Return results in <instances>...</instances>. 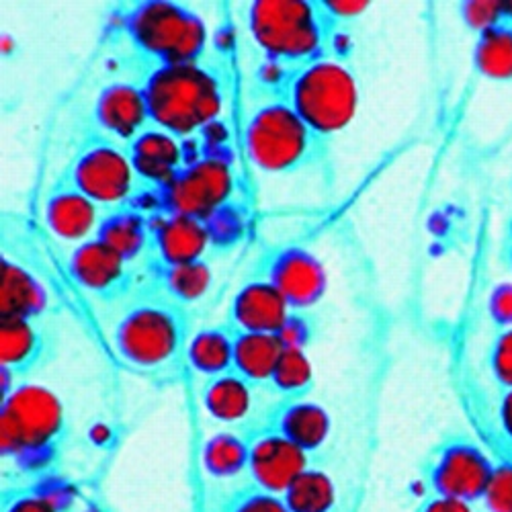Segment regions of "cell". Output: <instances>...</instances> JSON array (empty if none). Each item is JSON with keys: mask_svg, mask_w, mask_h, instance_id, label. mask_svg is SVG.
<instances>
[{"mask_svg": "<svg viewBox=\"0 0 512 512\" xmlns=\"http://www.w3.org/2000/svg\"><path fill=\"white\" fill-rule=\"evenodd\" d=\"M74 283L103 304L121 302L138 285V265L123 259L99 238L78 244L68 259Z\"/></svg>", "mask_w": 512, "mask_h": 512, "instance_id": "cell-13", "label": "cell"}, {"mask_svg": "<svg viewBox=\"0 0 512 512\" xmlns=\"http://www.w3.org/2000/svg\"><path fill=\"white\" fill-rule=\"evenodd\" d=\"M142 66L191 64L205 60L209 33L205 21L187 5L168 0L125 3L113 21Z\"/></svg>", "mask_w": 512, "mask_h": 512, "instance_id": "cell-7", "label": "cell"}, {"mask_svg": "<svg viewBox=\"0 0 512 512\" xmlns=\"http://www.w3.org/2000/svg\"><path fill=\"white\" fill-rule=\"evenodd\" d=\"M97 238L127 261L136 265L148 263L152 250V211L138 203L109 209Z\"/></svg>", "mask_w": 512, "mask_h": 512, "instance_id": "cell-22", "label": "cell"}, {"mask_svg": "<svg viewBox=\"0 0 512 512\" xmlns=\"http://www.w3.org/2000/svg\"><path fill=\"white\" fill-rule=\"evenodd\" d=\"M289 512H336L338 492L332 476L312 463L281 494Z\"/></svg>", "mask_w": 512, "mask_h": 512, "instance_id": "cell-30", "label": "cell"}, {"mask_svg": "<svg viewBox=\"0 0 512 512\" xmlns=\"http://www.w3.org/2000/svg\"><path fill=\"white\" fill-rule=\"evenodd\" d=\"M498 404H496V418L500 433L508 445H512V388L498 390Z\"/></svg>", "mask_w": 512, "mask_h": 512, "instance_id": "cell-40", "label": "cell"}, {"mask_svg": "<svg viewBox=\"0 0 512 512\" xmlns=\"http://www.w3.org/2000/svg\"><path fill=\"white\" fill-rule=\"evenodd\" d=\"M500 256H502L504 267H506L508 273L512 275V220H510V218H508V222H506V230H504V238H502Z\"/></svg>", "mask_w": 512, "mask_h": 512, "instance_id": "cell-41", "label": "cell"}, {"mask_svg": "<svg viewBox=\"0 0 512 512\" xmlns=\"http://www.w3.org/2000/svg\"><path fill=\"white\" fill-rule=\"evenodd\" d=\"M105 213L107 209L84 195L64 170L52 183L44 203V222L48 230L58 240L74 244L97 238Z\"/></svg>", "mask_w": 512, "mask_h": 512, "instance_id": "cell-16", "label": "cell"}, {"mask_svg": "<svg viewBox=\"0 0 512 512\" xmlns=\"http://www.w3.org/2000/svg\"><path fill=\"white\" fill-rule=\"evenodd\" d=\"M234 199L236 173L230 158L209 150L197 154L173 181L158 191L150 199L148 209L181 213L205 222Z\"/></svg>", "mask_w": 512, "mask_h": 512, "instance_id": "cell-10", "label": "cell"}, {"mask_svg": "<svg viewBox=\"0 0 512 512\" xmlns=\"http://www.w3.org/2000/svg\"><path fill=\"white\" fill-rule=\"evenodd\" d=\"M236 334L238 330L228 320L199 328L189 338L185 363L205 379L232 371Z\"/></svg>", "mask_w": 512, "mask_h": 512, "instance_id": "cell-25", "label": "cell"}, {"mask_svg": "<svg viewBox=\"0 0 512 512\" xmlns=\"http://www.w3.org/2000/svg\"><path fill=\"white\" fill-rule=\"evenodd\" d=\"M136 66V80L146 95L152 123L162 130L185 142H195L222 117L224 80L207 58L191 64Z\"/></svg>", "mask_w": 512, "mask_h": 512, "instance_id": "cell-4", "label": "cell"}, {"mask_svg": "<svg viewBox=\"0 0 512 512\" xmlns=\"http://www.w3.org/2000/svg\"><path fill=\"white\" fill-rule=\"evenodd\" d=\"M70 441V418L62 398L25 381L0 402V457L5 472L27 480L60 474Z\"/></svg>", "mask_w": 512, "mask_h": 512, "instance_id": "cell-1", "label": "cell"}, {"mask_svg": "<svg viewBox=\"0 0 512 512\" xmlns=\"http://www.w3.org/2000/svg\"><path fill=\"white\" fill-rule=\"evenodd\" d=\"M318 320L312 310H293L281 332L277 334L285 349H302L306 351L318 336Z\"/></svg>", "mask_w": 512, "mask_h": 512, "instance_id": "cell-35", "label": "cell"}, {"mask_svg": "<svg viewBox=\"0 0 512 512\" xmlns=\"http://www.w3.org/2000/svg\"><path fill=\"white\" fill-rule=\"evenodd\" d=\"M474 70L490 82H512V25H496L476 35Z\"/></svg>", "mask_w": 512, "mask_h": 512, "instance_id": "cell-29", "label": "cell"}, {"mask_svg": "<svg viewBox=\"0 0 512 512\" xmlns=\"http://www.w3.org/2000/svg\"><path fill=\"white\" fill-rule=\"evenodd\" d=\"M347 25L330 0H256L246 9L254 46L279 66H304L322 58L349 60Z\"/></svg>", "mask_w": 512, "mask_h": 512, "instance_id": "cell-2", "label": "cell"}, {"mask_svg": "<svg viewBox=\"0 0 512 512\" xmlns=\"http://www.w3.org/2000/svg\"><path fill=\"white\" fill-rule=\"evenodd\" d=\"M484 502L490 512H512V461H496L492 484Z\"/></svg>", "mask_w": 512, "mask_h": 512, "instance_id": "cell-36", "label": "cell"}, {"mask_svg": "<svg viewBox=\"0 0 512 512\" xmlns=\"http://www.w3.org/2000/svg\"><path fill=\"white\" fill-rule=\"evenodd\" d=\"M252 95L283 99L330 142L347 130L359 109L357 74L349 60L340 58H322L304 66L263 60L254 70Z\"/></svg>", "mask_w": 512, "mask_h": 512, "instance_id": "cell-3", "label": "cell"}, {"mask_svg": "<svg viewBox=\"0 0 512 512\" xmlns=\"http://www.w3.org/2000/svg\"><path fill=\"white\" fill-rule=\"evenodd\" d=\"M252 275L271 281L293 310L316 308L328 291V275L322 261L302 246L267 252Z\"/></svg>", "mask_w": 512, "mask_h": 512, "instance_id": "cell-12", "label": "cell"}, {"mask_svg": "<svg viewBox=\"0 0 512 512\" xmlns=\"http://www.w3.org/2000/svg\"><path fill=\"white\" fill-rule=\"evenodd\" d=\"M54 312L56 304L44 281L5 254L0 263V318L46 320Z\"/></svg>", "mask_w": 512, "mask_h": 512, "instance_id": "cell-21", "label": "cell"}, {"mask_svg": "<svg viewBox=\"0 0 512 512\" xmlns=\"http://www.w3.org/2000/svg\"><path fill=\"white\" fill-rule=\"evenodd\" d=\"M216 512H289L281 494L269 492L261 486L248 482L226 494Z\"/></svg>", "mask_w": 512, "mask_h": 512, "instance_id": "cell-33", "label": "cell"}, {"mask_svg": "<svg viewBox=\"0 0 512 512\" xmlns=\"http://www.w3.org/2000/svg\"><path fill=\"white\" fill-rule=\"evenodd\" d=\"M314 386V365L308 353L302 349H285L275 365L267 388L277 396V400H295L308 398Z\"/></svg>", "mask_w": 512, "mask_h": 512, "instance_id": "cell-31", "label": "cell"}, {"mask_svg": "<svg viewBox=\"0 0 512 512\" xmlns=\"http://www.w3.org/2000/svg\"><path fill=\"white\" fill-rule=\"evenodd\" d=\"M291 312L293 308L271 281L252 275L232 295L226 320L238 332L279 334Z\"/></svg>", "mask_w": 512, "mask_h": 512, "instance_id": "cell-19", "label": "cell"}, {"mask_svg": "<svg viewBox=\"0 0 512 512\" xmlns=\"http://www.w3.org/2000/svg\"><path fill=\"white\" fill-rule=\"evenodd\" d=\"M248 222V209L238 197L220 211L213 213L209 220H205L211 234L213 252H226L240 244L246 236Z\"/></svg>", "mask_w": 512, "mask_h": 512, "instance_id": "cell-32", "label": "cell"}, {"mask_svg": "<svg viewBox=\"0 0 512 512\" xmlns=\"http://www.w3.org/2000/svg\"><path fill=\"white\" fill-rule=\"evenodd\" d=\"M78 488L62 474L5 486L3 512H76Z\"/></svg>", "mask_w": 512, "mask_h": 512, "instance_id": "cell-23", "label": "cell"}, {"mask_svg": "<svg viewBox=\"0 0 512 512\" xmlns=\"http://www.w3.org/2000/svg\"><path fill=\"white\" fill-rule=\"evenodd\" d=\"M146 271L148 287L162 293L185 310L205 300L213 285V269L209 261H197L177 267L148 265Z\"/></svg>", "mask_w": 512, "mask_h": 512, "instance_id": "cell-26", "label": "cell"}, {"mask_svg": "<svg viewBox=\"0 0 512 512\" xmlns=\"http://www.w3.org/2000/svg\"><path fill=\"white\" fill-rule=\"evenodd\" d=\"M152 211V250L146 265L177 267L197 261H209L213 242L203 220L181 216V213Z\"/></svg>", "mask_w": 512, "mask_h": 512, "instance_id": "cell-15", "label": "cell"}, {"mask_svg": "<svg viewBox=\"0 0 512 512\" xmlns=\"http://www.w3.org/2000/svg\"><path fill=\"white\" fill-rule=\"evenodd\" d=\"M191 338L189 310L148 285L127 304L113 326L119 361L150 379L173 375L185 361Z\"/></svg>", "mask_w": 512, "mask_h": 512, "instance_id": "cell-5", "label": "cell"}, {"mask_svg": "<svg viewBox=\"0 0 512 512\" xmlns=\"http://www.w3.org/2000/svg\"><path fill=\"white\" fill-rule=\"evenodd\" d=\"M64 173L84 195L107 211L123 205H142V199L150 197L127 148L95 127L82 134Z\"/></svg>", "mask_w": 512, "mask_h": 512, "instance_id": "cell-8", "label": "cell"}, {"mask_svg": "<svg viewBox=\"0 0 512 512\" xmlns=\"http://www.w3.org/2000/svg\"><path fill=\"white\" fill-rule=\"evenodd\" d=\"M314 455L295 447L265 426L252 429V447L248 461V478L252 484L269 492L283 494L297 476L314 463Z\"/></svg>", "mask_w": 512, "mask_h": 512, "instance_id": "cell-17", "label": "cell"}, {"mask_svg": "<svg viewBox=\"0 0 512 512\" xmlns=\"http://www.w3.org/2000/svg\"><path fill=\"white\" fill-rule=\"evenodd\" d=\"M248 160L261 173L291 177L332 173V142L293 111L279 97L252 95V109L244 125Z\"/></svg>", "mask_w": 512, "mask_h": 512, "instance_id": "cell-6", "label": "cell"}, {"mask_svg": "<svg viewBox=\"0 0 512 512\" xmlns=\"http://www.w3.org/2000/svg\"><path fill=\"white\" fill-rule=\"evenodd\" d=\"M285 351L277 334L238 332L234 351V371L248 379L256 388H267L275 365Z\"/></svg>", "mask_w": 512, "mask_h": 512, "instance_id": "cell-27", "label": "cell"}, {"mask_svg": "<svg viewBox=\"0 0 512 512\" xmlns=\"http://www.w3.org/2000/svg\"><path fill=\"white\" fill-rule=\"evenodd\" d=\"M189 144L158 125H150L125 146L140 181L148 189V199L162 191L193 160L187 148Z\"/></svg>", "mask_w": 512, "mask_h": 512, "instance_id": "cell-18", "label": "cell"}, {"mask_svg": "<svg viewBox=\"0 0 512 512\" xmlns=\"http://www.w3.org/2000/svg\"><path fill=\"white\" fill-rule=\"evenodd\" d=\"M486 310L496 332L512 328V283L510 281H502L492 287L486 302Z\"/></svg>", "mask_w": 512, "mask_h": 512, "instance_id": "cell-38", "label": "cell"}, {"mask_svg": "<svg viewBox=\"0 0 512 512\" xmlns=\"http://www.w3.org/2000/svg\"><path fill=\"white\" fill-rule=\"evenodd\" d=\"M91 117L95 130L123 146L154 125L138 80L107 82L93 101Z\"/></svg>", "mask_w": 512, "mask_h": 512, "instance_id": "cell-14", "label": "cell"}, {"mask_svg": "<svg viewBox=\"0 0 512 512\" xmlns=\"http://www.w3.org/2000/svg\"><path fill=\"white\" fill-rule=\"evenodd\" d=\"M414 512H474V504L426 492V496H422L416 504Z\"/></svg>", "mask_w": 512, "mask_h": 512, "instance_id": "cell-39", "label": "cell"}, {"mask_svg": "<svg viewBox=\"0 0 512 512\" xmlns=\"http://www.w3.org/2000/svg\"><path fill=\"white\" fill-rule=\"evenodd\" d=\"M486 367L498 390L512 388V328L494 334L486 351Z\"/></svg>", "mask_w": 512, "mask_h": 512, "instance_id": "cell-34", "label": "cell"}, {"mask_svg": "<svg viewBox=\"0 0 512 512\" xmlns=\"http://www.w3.org/2000/svg\"><path fill=\"white\" fill-rule=\"evenodd\" d=\"M510 220H512V216H510Z\"/></svg>", "mask_w": 512, "mask_h": 512, "instance_id": "cell-43", "label": "cell"}, {"mask_svg": "<svg viewBox=\"0 0 512 512\" xmlns=\"http://www.w3.org/2000/svg\"><path fill=\"white\" fill-rule=\"evenodd\" d=\"M76 512H113V510L101 500H84L82 508H78Z\"/></svg>", "mask_w": 512, "mask_h": 512, "instance_id": "cell-42", "label": "cell"}, {"mask_svg": "<svg viewBox=\"0 0 512 512\" xmlns=\"http://www.w3.org/2000/svg\"><path fill=\"white\" fill-rule=\"evenodd\" d=\"M256 390L259 388L232 369L218 377L205 379L201 388V406L209 418L236 426L250 418Z\"/></svg>", "mask_w": 512, "mask_h": 512, "instance_id": "cell-24", "label": "cell"}, {"mask_svg": "<svg viewBox=\"0 0 512 512\" xmlns=\"http://www.w3.org/2000/svg\"><path fill=\"white\" fill-rule=\"evenodd\" d=\"M261 426L302 451L316 455L330 439L332 420L322 404L310 398H295L277 400Z\"/></svg>", "mask_w": 512, "mask_h": 512, "instance_id": "cell-20", "label": "cell"}, {"mask_svg": "<svg viewBox=\"0 0 512 512\" xmlns=\"http://www.w3.org/2000/svg\"><path fill=\"white\" fill-rule=\"evenodd\" d=\"M252 447V429L222 431L205 441L201 465L213 480H234L248 472Z\"/></svg>", "mask_w": 512, "mask_h": 512, "instance_id": "cell-28", "label": "cell"}, {"mask_svg": "<svg viewBox=\"0 0 512 512\" xmlns=\"http://www.w3.org/2000/svg\"><path fill=\"white\" fill-rule=\"evenodd\" d=\"M56 353L58 338L46 320L0 318V394L29 381Z\"/></svg>", "mask_w": 512, "mask_h": 512, "instance_id": "cell-11", "label": "cell"}, {"mask_svg": "<svg viewBox=\"0 0 512 512\" xmlns=\"http://www.w3.org/2000/svg\"><path fill=\"white\" fill-rule=\"evenodd\" d=\"M494 469L496 461L478 441L463 433H451L424 457L420 478L426 492L478 504L486 500Z\"/></svg>", "mask_w": 512, "mask_h": 512, "instance_id": "cell-9", "label": "cell"}, {"mask_svg": "<svg viewBox=\"0 0 512 512\" xmlns=\"http://www.w3.org/2000/svg\"><path fill=\"white\" fill-rule=\"evenodd\" d=\"M459 15L463 19V23L467 25V29H472L476 35L502 25V3H461L459 7Z\"/></svg>", "mask_w": 512, "mask_h": 512, "instance_id": "cell-37", "label": "cell"}]
</instances>
